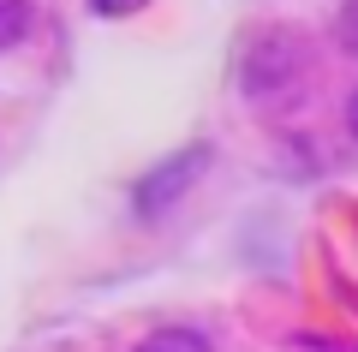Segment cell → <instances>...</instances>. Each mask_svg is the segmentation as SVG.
<instances>
[{
  "label": "cell",
  "instance_id": "4",
  "mask_svg": "<svg viewBox=\"0 0 358 352\" xmlns=\"http://www.w3.org/2000/svg\"><path fill=\"white\" fill-rule=\"evenodd\" d=\"M30 36V0H0V48H18Z\"/></svg>",
  "mask_w": 358,
  "mask_h": 352
},
{
  "label": "cell",
  "instance_id": "7",
  "mask_svg": "<svg viewBox=\"0 0 358 352\" xmlns=\"http://www.w3.org/2000/svg\"><path fill=\"white\" fill-rule=\"evenodd\" d=\"M346 126H352V138H358V90H352V101H346Z\"/></svg>",
  "mask_w": 358,
  "mask_h": 352
},
{
  "label": "cell",
  "instance_id": "1",
  "mask_svg": "<svg viewBox=\"0 0 358 352\" xmlns=\"http://www.w3.org/2000/svg\"><path fill=\"white\" fill-rule=\"evenodd\" d=\"M293 78H299V48L287 36H257L251 48H245V60H239V84H245V96H251V101L287 96Z\"/></svg>",
  "mask_w": 358,
  "mask_h": 352
},
{
  "label": "cell",
  "instance_id": "3",
  "mask_svg": "<svg viewBox=\"0 0 358 352\" xmlns=\"http://www.w3.org/2000/svg\"><path fill=\"white\" fill-rule=\"evenodd\" d=\"M138 352H209V335H203V328H185V323H173V328H155V335L143 340Z\"/></svg>",
  "mask_w": 358,
  "mask_h": 352
},
{
  "label": "cell",
  "instance_id": "5",
  "mask_svg": "<svg viewBox=\"0 0 358 352\" xmlns=\"http://www.w3.org/2000/svg\"><path fill=\"white\" fill-rule=\"evenodd\" d=\"M143 0H90V13L96 18H126V13H138Z\"/></svg>",
  "mask_w": 358,
  "mask_h": 352
},
{
  "label": "cell",
  "instance_id": "6",
  "mask_svg": "<svg viewBox=\"0 0 358 352\" xmlns=\"http://www.w3.org/2000/svg\"><path fill=\"white\" fill-rule=\"evenodd\" d=\"M334 30H341L346 54H358V0H352V6H346V13H341V24H334Z\"/></svg>",
  "mask_w": 358,
  "mask_h": 352
},
{
  "label": "cell",
  "instance_id": "2",
  "mask_svg": "<svg viewBox=\"0 0 358 352\" xmlns=\"http://www.w3.org/2000/svg\"><path fill=\"white\" fill-rule=\"evenodd\" d=\"M203 162H209V150L197 143V150H179V155H167L155 174H143L138 179V191H131V209L138 215H162V209H173L179 197H185V185H192L197 174H203Z\"/></svg>",
  "mask_w": 358,
  "mask_h": 352
}]
</instances>
